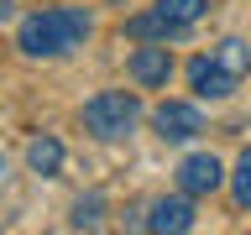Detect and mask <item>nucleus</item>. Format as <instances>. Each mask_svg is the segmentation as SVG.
<instances>
[{"label":"nucleus","instance_id":"39448f33","mask_svg":"<svg viewBox=\"0 0 251 235\" xmlns=\"http://www.w3.org/2000/svg\"><path fill=\"white\" fill-rule=\"evenodd\" d=\"M131 78H136L141 89H162L173 78V52L168 47H136L131 52Z\"/></svg>","mask_w":251,"mask_h":235},{"label":"nucleus","instance_id":"f03ea898","mask_svg":"<svg viewBox=\"0 0 251 235\" xmlns=\"http://www.w3.org/2000/svg\"><path fill=\"white\" fill-rule=\"evenodd\" d=\"M141 120V99L136 94H126V89H100L84 105V125H89L100 141H121L131 136V125Z\"/></svg>","mask_w":251,"mask_h":235},{"label":"nucleus","instance_id":"20e7f679","mask_svg":"<svg viewBox=\"0 0 251 235\" xmlns=\"http://www.w3.org/2000/svg\"><path fill=\"white\" fill-rule=\"evenodd\" d=\"M220 178H225V167H220V157H209V152H194V157L178 162V188H183V193H215Z\"/></svg>","mask_w":251,"mask_h":235},{"label":"nucleus","instance_id":"0eeeda50","mask_svg":"<svg viewBox=\"0 0 251 235\" xmlns=\"http://www.w3.org/2000/svg\"><path fill=\"white\" fill-rule=\"evenodd\" d=\"M147 230H194V204L188 199H157L147 214Z\"/></svg>","mask_w":251,"mask_h":235},{"label":"nucleus","instance_id":"2eb2a0df","mask_svg":"<svg viewBox=\"0 0 251 235\" xmlns=\"http://www.w3.org/2000/svg\"><path fill=\"white\" fill-rule=\"evenodd\" d=\"M0 172H5V157H0Z\"/></svg>","mask_w":251,"mask_h":235},{"label":"nucleus","instance_id":"9d476101","mask_svg":"<svg viewBox=\"0 0 251 235\" xmlns=\"http://www.w3.org/2000/svg\"><path fill=\"white\" fill-rule=\"evenodd\" d=\"M209 58H215L220 68H225V73H230L235 84H241V73H246V68H251V47L241 42V37H225V42H220L215 52H209Z\"/></svg>","mask_w":251,"mask_h":235},{"label":"nucleus","instance_id":"f8f14e48","mask_svg":"<svg viewBox=\"0 0 251 235\" xmlns=\"http://www.w3.org/2000/svg\"><path fill=\"white\" fill-rule=\"evenodd\" d=\"M230 188H235V204H241V209H251V146L241 152V162H235Z\"/></svg>","mask_w":251,"mask_h":235},{"label":"nucleus","instance_id":"1a4fd4ad","mask_svg":"<svg viewBox=\"0 0 251 235\" xmlns=\"http://www.w3.org/2000/svg\"><path fill=\"white\" fill-rule=\"evenodd\" d=\"M183 26H173V21H162V16H131L126 21V37H136V42H168V37H178Z\"/></svg>","mask_w":251,"mask_h":235},{"label":"nucleus","instance_id":"9b49d317","mask_svg":"<svg viewBox=\"0 0 251 235\" xmlns=\"http://www.w3.org/2000/svg\"><path fill=\"white\" fill-rule=\"evenodd\" d=\"M157 16L173 21V26H194L204 16V0H157Z\"/></svg>","mask_w":251,"mask_h":235},{"label":"nucleus","instance_id":"7ed1b4c3","mask_svg":"<svg viewBox=\"0 0 251 235\" xmlns=\"http://www.w3.org/2000/svg\"><path fill=\"white\" fill-rule=\"evenodd\" d=\"M152 125H157V136H162V141H188V136H199V131H204L199 110L183 105V99H168V105H157V110H152Z\"/></svg>","mask_w":251,"mask_h":235},{"label":"nucleus","instance_id":"4468645a","mask_svg":"<svg viewBox=\"0 0 251 235\" xmlns=\"http://www.w3.org/2000/svg\"><path fill=\"white\" fill-rule=\"evenodd\" d=\"M0 16H11V0H0Z\"/></svg>","mask_w":251,"mask_h":235},{"label":"nucleus","instance_id":"6e6552de","mask_svg":"<svg viewBox=\"0 0 251 235\" xmlns=\"http://www.w3.org/2000/svg\"><path fill=\"white\" fill-rule=\"evenodd\" d=\"M26 162H31V172L58 178V167H63V141H58V136H37V141L26 146Z\"/></svg>","mask_w":251,"mask_h":235},{"label":"nucleus","instance_id":"423d86ee","mask_svg":"<svg viewBox=\"0 0 251 235\" xmlns=\"http://www.w3.org/2000/svg\"><path fill=\"white\" fill-rule=\"evenodd\" d=\"M188 84H194L199 99H225V94L235 89V78L225 73L215 58H194V63H188Z\"/></svg>","mask_w":251,"mask_h":235},{"label":"nucleus","instance_id":"f257e3e1","mask_svg":"<svg viewBox=\"0 0 251 235\" xmlns=\"http://www.w3.org/2000/svg\"><path fill=\"white\" fill-rule=\"evenodd\" d=\"M84 37H89V16L74 11V5H52V11L26 16L16 42H21L26 58H63V52H74Z\"/></svg>","mask_w":251,"mask_h":235},{"label":"nucleus","instance_id":"ddd939ff","mask_svg":"<svg viewBox=\"0 0 251 235\" xmlns=\"http://www.w3.org/2000/svg\"><path fill=\"white\" fill-rule=\"evenodd\" d=\"M100 209H105V199H78L74 204V225L78 230H94L100 225Z\"/></svg>","mask_w":251,"mask_h":235}]
</instances>
